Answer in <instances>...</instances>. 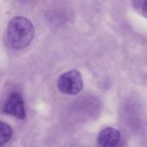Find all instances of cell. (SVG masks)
<instances>
[{"mask_svg":"<svg viewBox=\"0 0 147 147\" xmlns=\"http://www.w3.org/2000/svg\"><path fill=\"white\" fill-rule=\"evenodd\" d=\"M32 22L24 16H15L8 23L4 41L8 47L21 50L28 47L34 36Z\"/></svg>","mask_w":147,"mask_h":147,"instance_id":"obj_1","label":"cell"},{"mask_svg":"<svg viewBox=\"0 0 147 147\" xmlns=\"http://www.w3.org/2000/svg\"><path fill=\"white\" fill-rule=\"evenodd\" d=\"M84 87L81 73L77 70H71L63 73L58 79V88L66 95H77Z\"/></svg>","mask_w":147,"mask_h":147,"instance_id":"obj_2","label":"cell"},{"mask_svg":"<svg viewBox=\"0 0 147 147\" xmlns=\"http://www.w3.org/2000/svg\"><path fill=\"white\" fill-rule=\"evenodd\" d=\"M3 111L7 115H10L20 120L24 119L26 116V112L24 102L21 94L18 92L11 93L3 105Z\"/></svg>","mask_w":147,"mask_h":147,"instance_id":"obj_3","label":"cell"},{"mask_svg":"<svg viewBox=\"0 0 147 147\" xmlns=\"http://www.w3.org/2000/svg\"><path fill=\"white\" fill-rule=\"evenodd\" d=\"M121 141V133L114 127L103 129L97 137L98 147H116Z\"/></svg>","mask_w":147,"mask_h":147,"instance_id":"obj_4","label":"cell"},{"mask_svg":"<svg viewBox=\"0 0 147 147\" xmlns=\"http://www.w3.org/2000/svg\"><path fill=\"white\" fill-rule=\"evenodd\" d=\"M12 136L11 127L5 122L0 121V147L5 145Z\"/></svg>","mask_w":147,"mask_h":147,"instance_id":"obj_5","label":"cell"},{"mask_svg":"<svg viewBox=\"0 0 147 147\" xmlns=\"http://www.w3.org/2000/svg\"><path fill=\"white\" fill-rule=\"evenodd\" d=\"M134 7L147 18V0H134Z\"/></svg>","mask_w":147,"mask_h":147,"instance_id":"obj_6","label":"cell"},{"mask_svg":"<svg viewBox=\"0 0 147 147\" xmlns=\"http://www.w3.org/2000/svg\"><path fill=\"white\" fill-rule=\"evenodd\" d=\"M18 1H20V2H27L28 0H18Z\"/></svg>","mask_w":147,"mask_h":147,"instance_id":"obj_7","label":"cell"}]
</instances>
